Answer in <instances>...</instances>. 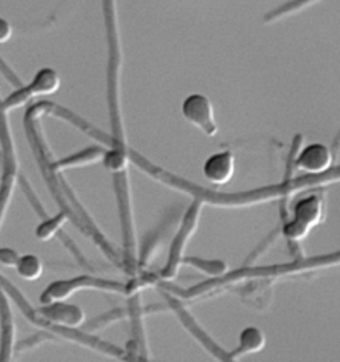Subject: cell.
<instances>
[{
	"mask_svg": "<svg viewBox=\"0 0 340 362\" xmlns=\"http://www.w3.org/2000/svg\"><path fill=\"white\" fill-rule=\"evenodd\" d=\"M18 272L24 279H37L42 272V264L32 255H27L16 262Z\"/></svg>",
	"mask_w": 340,
	"mask_h": 362,
	"instance_id": "4fadbf2b",
	"label": "cell"
},
{
	"mask_svg": "<svg viewBox=\"0 0 340 362\" xmlns=\"http://www.w3.org/2000/svg\"><path fill=\"white\" fill-rule=\"evenodd\" d=\"M204 202L198 197H194L193 203L189 205L188 211L182 217L180 228L173 238L170 244L169 253H168V260L162 269L161 277L170 280L173 279L181 267L182 261L185 259V250L189 244V241L194 236V232L198 226V221L201 217V211H202Z\"/></svg>",
	"mask_w": 340,
	"mask_h": 362,
	"instance_id": "7a4b0ae2",
	"label": "cell"
},
{
	"mask_svg": "<svg viewBox=\"0 0 340 362\" xmlns=\"http://www.w3.org/2000/svg\"><path fill=\"white\" fill-rule=\"evenodd\" d=\"M265 336L260 329L249 327L243 329L242 333L239 334V345L236 351L227 354L231 360H236L242 356H246L250 353H257L261 351L265 346Z\"/></svg>",
	"mask_w": 340,
	"mask_h": 362,
	"instance_id": "52a82bcc",
	"label": "cell"
},
{
	"mask_svg": "<svg viewBox=\"0 0 340 362\" xmlns=\"http://www.w3.org/2000/svg\"><path fill=\"white\" fill-rule=\"evenodd\" d=\"M104 164L108 170L117 173H123L125 170V165L128 163V152L124 149L123 144H120L119 147H114L105 152L104 155Z\"/></svg>",
	"mask_w": 340,
	"mask_h": 362,
	"instance_id": "8fae6325",
	"label": "cell"
},
{
	"mask_svg": "<svg viewBox=\"0 0 340 362\" xmlns=\"http://www.w3.org/2000/svg\"><path fill=\"white\" fill-rule=\"evenodd\" d=\"M18 260H19V257L12 249H0V262L3 265H16Z\"/></svg>",
	"mask_w": 340,
	"mask_h": 362,
	"instance_id": "9a60e30c",
	"label": "cell"
},
{
	"mask_svg": "<svg viewBox=\"0 0 340 362\" xmlns=\"http://www.w3.org/2000/svg\"><path fill=\"white\" fill-rule=\"evenodd\" d=\"M57 87H59V79H57L56 74L51 69H43L37 74L34 83H31L27 90L30 92V95L49 93V92L56 90Z\"/></svg>",
	"mask_w": 340,
	"mask_h": 362,
	"instance_id": "30bf717a",
	"label": "cell"
},
{
	"mask_svg": "<svg viewBox=\"0 0 340 362\" xmlns=\"http://www.w3.org/2000/svg\"><path fill=\"white\" fill-rule=\"evenodd\" d=\"M182 264H188L192 268L200 269L209 276H219L225 271V264L219 260H207L200 257H186L182 261Z\"/></svg>",
	"mask_w": 340,
	"mask_h": 362,
	"instance_id": "7c38bea8",
	"label": "cell"
},
{
	"mask_svg": "<svg viewBox=\"0 0 340 362\" xmlns=\"http://www.w3.org/2000/svg\"><path fill=\"white\" fill-rule=\"evenodd\" d=\"M42 313L48 320L67 324V325H76L83 321V312L78 306L55 304L44 309Z\"/></svg>",
	"mask_w": 340,
	"mask_h": 362,
	"instance_id": "ba28073f",
	"label": "cell"
},
{
	"mask_svg": "<svg viewBox=\"0 0 340 362\" xmlns=\"http://www.w3.org/2000/svg\"><path fill=\"white\" fill-rule=\"evenodd\" d=\"M11 25L4 19H0V42H6L11 36Z\"/></svg>",
	"mask_w": 340,
	"mask_h": 362,
	"instance_id": "2e32d148",
	"label": "cell"
},
{
	"mask_svg": "<svg viewBox=\"0 0 340 362\" xmlns=\"http://www.w3.org/2000/svg\"><path fill=\"white\" fill-rule=\"evenodd\" d=\"M335 155L331 147L322 143H312L300 147L293 160L294 170H303L307 175H317L332 168Z\"/></svg>",
	"mask_w": 340,
	"mask_h": 362,
	"instance_id": "277c9868",
	"label": "cell"
},
{
	"mask_svg": "<svg viewBox=\"0 0 340 362\" xmlns=\"http://www.w3.org/2000/svg\"><path fill=\"white\" fill-rule=\"evenodd\" d=\"M104 155H105V151L102 148H88V149L81 151V152L73 155V156H69V158L59 161L56 165L64 167V168L85 165V164H90V163H93V161H97L99 158H104Z\"/></svg>",
	"mask_w": 340,
	"mask_h": 362,
	"instance_id": "9c48e42d",
	"label": "cell"
},
{
	"mask_svg": "<svg viewBox=\"0 0 340 362\" xmlns=\"http://www.w3.org/2000/svg\"><path fill=\"white\" fill-rule=\"evenodd\" d=\"M236 170V158L230 151H221L210 155L205 160V179L212 184L224 185L231 180Z\"/></svg>",
	"mask_w": 340,
	"mask_h": 362,
	"instance_id": "5b68a950",
	"label": "cell"
},
{
	"mask_svg": "<svg viewBox=\"0 0 340 362\" xmlns=\"http://www.w3.org/2000/svg\"><path fill=\"white\" fill-rule=\"evenodd\" d=\"M84 286H99V288H108L114 291H121L124 286L121 284L111 283V281H102V280H91L88 277H80L76 280H69V281H60V283L52 284L48 286L44 293L42 294V300L49 301V300H59L64 298L68 294L72 293L73 291H78L80 288Z\"/></svg>",
	"mask_w": 340,
	"mask_h": 362,
	"instance_id": "8992f818",
	"label": "cell"
},
{
	"mask_svg": "<svg viewBox=\"0 0 340 362\" xmlns=\"http://www.w3.org/2000/svg\"><path fill=\"white\" fill-rule=\"evenodd\" d=\"M324 212V194L322 189L303 193L294 203H287V215L282 218V233L293 248L317 226Z\"/></svg>",
	"mask_w": 340,
	"mask_h": 362,
	"instance_id": "6da1fadb",
	"label": "cell"
},
{
	"mask_svg": "<svg viewBox=\"0 0 340 362\" xmlns=\"http://www.w3.org/2000/svg\"><path fill=\"white\" fill-rule=\"evenodd\" d=\"M64 220V215H59L55 218H51L46 223H42V226L37 229V238H49L54 233H56L57 229L61 226V221Z\"/></svg>",
	"mask_w": 340,
	"mask_h": 362,
	"instance_id": "5bb4252c",
	"label": "cell"
},
{
	"mask_svg": "<svg viewBox=\"0 0 340 362\" xmlns=\"http://www.w3.org/2000/svg\"><path fill=\"white\" fill-rule=\"evenodd\" d=\"M182 116L205 135L214 136L218 132L213 104L202 93L189 95L181 107Z\"/></svg>",
	"mask_w": 340,
	"mask_h": 362,
	"instance_id": "3957f363",
	"label": "cell"
}]
</instances>
